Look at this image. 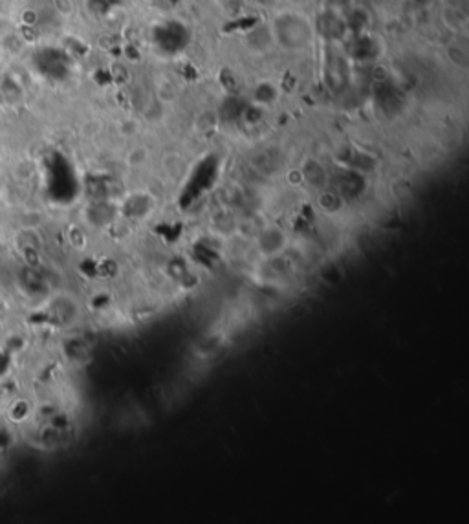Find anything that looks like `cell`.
Returning a JSON list of instances; mask_svg holds the SVG:
<instances>
[{
	"label": "cell",
	"mask_w": 469,
	"mask_h": 524,
	"mask_svg": "<svg viewBox=\"0 0 469 524\" xmlns=\"http://www.w3.org/2000/svg\"><path fill=\"white\" fill-rule=\"evenodd\" d=\"M176 41H180V43L186 44V30L181 28V24L178 22H166V24H161V28L158 30V35H156V43L160 44V48L163 50H171V52H178L180 46L174 43Z\"/></svg>",
	"instance_id": "6da1fadb"
}]
</instances>
